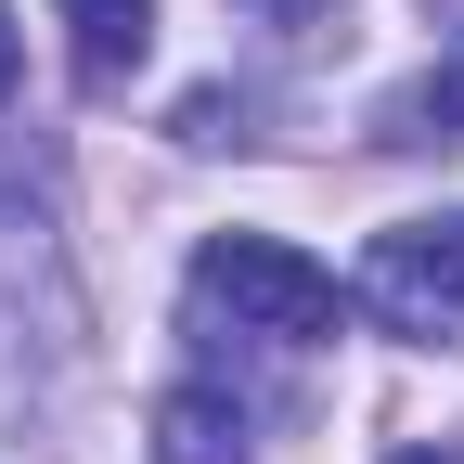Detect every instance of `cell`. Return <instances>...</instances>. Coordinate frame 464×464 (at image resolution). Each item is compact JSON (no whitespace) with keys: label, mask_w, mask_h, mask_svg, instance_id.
I'll use <instances>...</instances> for the list:
<instances>
[{"label":"cell","mask_w":464,"mask_h":464,"mask_svg":"<svg viewBox=\"0 0 464 464\" xmlns=\"http://www.w3.org/2000/svg\"><path fill=\"white\" fill-rule=\"evenodd\" d=\"M52 14H65V52H78L91 91H116V78L155 52V0H52Z\"/></svg>","instance_id":"4"},{"label":"cell","mask_w":464,"mask_h":464,"mask_svg":"<svg viewBox=\"0 0 464 464\" xmlns=\"http://www.w3.org/2000/svg\"><path fill=\"white\" fill-rule=\"evenodd\" d=\"M194 310H219L232 335H271V348H323L348 323L335 271L310 246H284V232H207L194 246Z\"/></svg>","instance_id":"1"},{"label":"cell","mask_w":464,"mask_h":464,"mask_svg":"<svg viewBox=\"0 0 464 464\" xmlns=\"http://www.w3.org/2000/svg\"><path fill=\"white\" fill-rule=\"evenodd\" d=\"M14 78H26V26L0 14V103H14Z\"/></svg>","instance_id":"8"},{"label":"cell","mask_w":464,"mask_h":464,"mask_svg":"<svg viewBox=\"0 0 464 464\" xmlns=\"http://www.w3.org/2000/svg\"><path fill=\"white\" fill-rule=\"evenodd\" d=\"M374 142H387V155H439V142H464V39L439 52L426 78H400V91L374 103Z\"/></svg>","instance_id":"3"},{"label":"cell","mask_w":464,"mask_h":464,"mask_svg":"<svg viewBox=\"0 0 464 464\" xmlns=\"http://www.w3.org/2000/svg\"><path fill=\"white\" fill-rule=\"evenodd\" d=\"M142 464H246V413L219 387H168L155 400V451Z\"/></svg>","instance_id":"5"},{"label":"cell","mask_w":464,"mask_h":464,"mask_svg":"<svg viewBox=\"0 0 464 464\" xmlns=\"http://www.w3.org/2000/svg\"><path fill=\"white\" fill-rule=\"evenodd\" d=\"M181 142H246V91H194L181 103Z\"/></svg>","instance_id":"6"},{"label":"cell","mask_w":464,"mask_h":464,"mask_svg":"<svg viewBox=\"0 0 464 464\" xmlns=\"http://www.w3.org/2000/svg\"><path fill=\"white\" fill-rule=\"evenodd\" d=\"M232 14H246V26H271V39H323V14H335V0H232Z\"/></svg>","instance_id":"7"},{"label":"cell","mask_w":464,"mask_h":464,"mask_svg":"<svg viewBox=\"0 0 464 464\" xmlns=\"http://www.w3.org/2000/svg\"><path fill=\"white\" fill-rule=\"evenodd\" d=\"M400 464H464V451H400Z\"/></svg>","instance_id":"9"},{"label":"cell","mask_w":464,"mask_h":464,"mask_svg":"<svg viewBox=\"0 0 464 464\" xmlns=\"http://www.w3.org/2000/svg\"><path fill=\"white\" fill-rule=\"evenodd\" d=\"M362 310L413 348H464V207L451 219H400L362 258Z\"/></svg>","instance_id":"2"}]
</instances>
